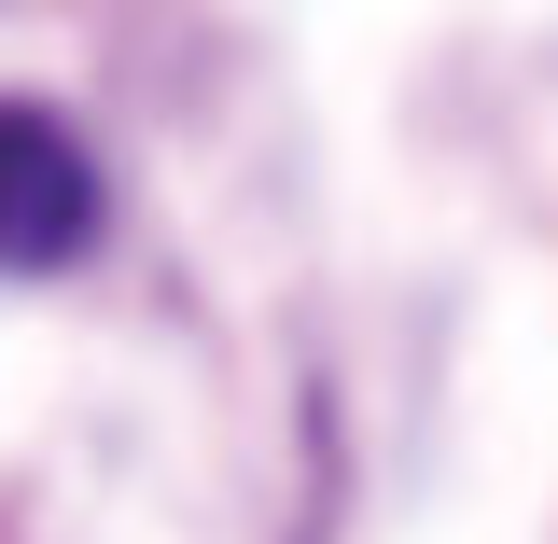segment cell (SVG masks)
Returning <instances> with one entry per match:
<instances>
[{
    "mask_svg": "<svg viewBox=\"0 0 558 544\" xmlns=\"http://www.w3.org/2000/svg\"><path fill=\"white\" fill-rule=\"evenodd\" d=\"M98 238V168L43 98H0V266H70Z\"/></svg>",
    "mask_w": 558,
    "mask_h": 544,
    "instance_id": "6da1fadb",
    "label": "cell"
}]
</instances>
